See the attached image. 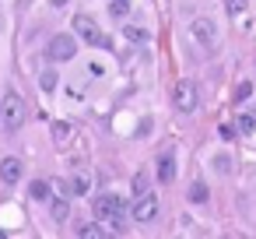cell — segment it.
<instances>
[{
  "label": "cell",
  "instance_id": "11",
  "mask_svg": "<svg viewBox=\"0 0 256 239\" xmlns=\"http://www.w3.org/2000/svg\"><path fill=\"white\" fill-rule=\"evenodd\" d=\"M78 235H81V239H106L109 232H106V225H102V221H88V225H81V228H78Z\"/></svg>",
  "mask_w": 256,
  "mask_h": 239
},
{
  "label": "cell",
  "instance_id": "23",
  "mask_svg": "<svg viewBox=\"0 0 256 239\" xmlns=\"http://www.w3.org/2000/svg\"><path fill=\"white\" fill-rule=\"evenodd\" d=\"M42 88H46V92H53V88H56V74H53V71H46V74H42Z\"/></svg>",
  "mask_w": 256,
  "mask_h": 239
},
{
  "label": "cell",
  "instance_id": "2",
  "mask_svg": "<svg viewBox=\"0 0 256 239\" xmlns=\"http://www.w3.org/2000/svg\"><path fill=\"white\" fill-rule=\"evenodd\" d=\"M25 123V102L18 92H8L4 95V106H0V127H4L8 134H18Z\"/></svg>",
  "mask_w": 256,
  "mask_h": 239
},
{
  "label": "cell",
  "instance_id": "8",
  "mask_svg": "<svg viewBox=\"0 0 256 239\" xmlns=\"http://www.w3.org/2000/svg\"><path fill=\"white\" fill-rule=\"evenodd\" d=\"M0 179H4L8 186H14L18 179H22V158H4V162H0Z\"/></svg>",
  "mask_w": 256,
  "mask_h": 239
},
{
  "label": "cell",
  "instance_id": "5",
  "mask_svg": "<svg viewBox=\"0 0 256 239\" xmlns=\"http://www.w3.org/2000/svg\"><path fill=\"white\" fill-rule=\"evenodd\" d=\"M172 102H176V109H179V113H193V109H196V102H200V95H196L193 81H176V88H172Z\"/></svg>",
  "mask_w": 256,
  "mask_h": 239
},
{
  "label": "cell",
  "instance_id": "4",
  "mask_svg": "<svg viewBox=\"0 0 256 239\" xmlns=\"http://www.w3.org/2000/svg\"><path fill=\"white\" fill-rule=\"evenodd\" d=\"M74 32H78V36H81V43H88V46H98V50H102V46H109V36H106V32H102L88 15H78V18H74Z\"/></svg>",
  "mask_w": 256,
  "mask_h": 239
},
{
  "label": "cell",
  "instance_id": "20",
  "mask_svg": "<svg viewBox=\"0 0 256 239\" xmlns=\"http://www.w3.org/2000/svg\"><path fill=\"white\" fill-rule=\"evenodd\" d=\"M140 193H148V176L144 172L134 176V197H140Z\"/></svg>",
  "mask_w": 256,
  "mask_h": 239
},
{
  "label": "cell",
  "instance_id": "7",
  "mask_svg": "<svg viewBox=\"0 0 256 239\" xmlns=\"http://www.w3.org/2000/svg\"><path fill=\"white\" fill-rule=\"evenodd\" d=\"M134 218L137 221H154L158 218V197L151 190L140 193V197H134Z\"/></svg>",
  "mask_w": 256,
  "mask_h": 239
},
{
  "label": "cell",
  "instance_id": "9",
  "mask_svg": "<svg viewBox=\"0 0 256 239\" xmlns=\"http://www.w3.org/2000/svg\"><path fill=\"white\" fill-rule=\"evenodd\" d=\"M92 190V172H78V176H70V183H67V193L70 197H84Z\"/></svg>",
  "mask_w": 256,
  "mask_h": 239
},
{
  "label": "cell",
  "instance_id": "10",
  "mask_svg": "<svg viewBox=\"0 0 256 239\" xmlns=\"http://www.w3.org/2000/svg\"><path fill=\"white\" fill-rule=\"evenodd\" d=\"M158 179H162V183H172V179H176V162H172V155H162V158H158Z\"/></svg>",
  "mask_w": 256,
  "mask_h": 239
},
{
  "label": "cell",
  "instance_id": "19",
  "mask_svg": "<svg viewBox=\"0 0 256 239\" xmlns=\"http://www.w3.org/2000/svg\"><path fill=\"white\" fill-rule=\"evenodd\" d=\"M249 95H252V81H242V85L235 88V102H246Z\"/></svg>",
  "mask_w": 256,
  "mask_h": 239
},
{
  "label": "cell",
  "instance_id": "16",
  "mask_svg": "<svg viewBox=\"0 0 256 239\" xmlns=\"http://www.w3.org/2000/svg\"><path fill=\"white\" fill-rule=\"evenodd\" d=\"M130 11V0H109V15H116V18H123Z\"/></svg>",
  "mask_w": 256,
  "mask_h": 239
},
{
  "label": "cell",
  "instance_id": "13",
  "mask_svg": "<svg viewBox=\"0 0 256 239\" xmlns=\"http://www.w3.org/2000/svg\"><path fill=\"white\" fill-rule=\"evenodd\" d=\"M50 211H53V218H56V221H67V218H70V207H67V200H64V197H53V200H50Z\"/></svg>",
  "mask_w": 256,
  "mask_h": 239
},
{
  "label": "cell",
  "instance_id": "17",
  "mask_svg": "<svg viewBox=\"0 0 256 239\" xmlns=\"http://www.w3.org/2000/svg\"><path fill=\"white\" fill-rule=\"evenodd\" d=\"M238 130H242V134H252V130H256V116L242 113V116H238Z\"/></svg>",
  "mask_w": 256,
  "mask_h": 239
},
{
  "label": "cell",
  "instance_id": "14",
  "mask_svg": "<svg viewBox=\"0 0 256 239\" xmlns=\"http://www.w3.org/2000/svg\"><path fill=\"white\" fill-rule=\"evenodd\" d=\"M53 141H56V144H70V123L56 120V123H53Z\"/></svg>",
  "mask_w": 256,
  "mask_h": 239
},
{
  "label": "cell",
  "instance_id": "22",
  "mask_svg": "<svg viewBox=\"0 0 256 239\" xmlns=\"http://www.w3.org/2000/svg\"><path fill=\"white\" fill-rule=\"evenodd\" d=\"M214 169H218V172H228V169H232V158H228V155H218V158H214Z\"/></svg>",
  "mask_w": 256,
  "mask_h": 239
},
{
  "label": "cell",
  "instance_id": "12",
  "mask_svg": "<svg viewBox=\"0 0 256 239\" xmlns=\"http://www.w3.org/2000/svg\"><path fill=\"white\" fill-rule=\"evenodd\" d=\"M186 197H190L193 204H204V200L210 197V193H207V183H204V179H196V183H190V190H186Z\"/></svg>",
  "mask_w": 256,
  "mask_h": 239
},
{
  "label": "cell",
  "instance_id": "18",
  "mask_svg": "<svg viewBox=\"0 0 256 239\" xmlns=\"http://www.w3.org/2000/svg\"><path fill=\"white\" fill-rule=\"evenodd\" d=\"M126 39H130V43H144V39H148V32H144V29H137V25H126Z\"/></svg>",
  "mask_w": 256,
  "mask_h": 239
},
{
  "label": "cell",
  "instance_id": "15",
  "mask_svg": "<svg viewBox=\"0 0 256 239\" xmlns=\"http://www.w3.org/2000/svg\"><path fill=\"white\" fill-rule=\"evenodd\" d=\"M28 193H32L36 200H50V183H46V179H36V183L28 186Z\"/></svg>",
  "mask_w": 256,
  "mask_h": 239
},
{
  "label": "cell",
  "instance_id": "21",
  "mask_svg": "<svg viewBox=\"0 0 256 239\" xmlns=\"http://www.w3.org/2000/svg\"><path fill=\"white\" fill-rule=\"evenodd\" d=\"M218 137H221V141H235V127H232V123H221V127H218Z\"/></svg>",
  "mask_w": 256,
  "mask_h": 239
},
{
  "label": "cell",
  "instance_id": "6",
  "mask_svg": "<svg viewBox=\"0 0 256 239\" xmlns=\"http://www.w3.org/2000/svg\"><path fill=\"white\" fill-rule=\"evenodd\" d=\"M74 53H78L74 36H53V39H50V60L64 64V60H74Z\"/></svg>",
  "mask_w": 256,
  "mask_h": 239
},
{
  "label": "cell",
  "instance_id": "1",
  "mask_svg": "<svg viewBox=\"0 0 256 239\" xmlns=\"http://www.w3.org/2000/svg\"><path fill=\"white\" fill-rule=\"evenodd\" d=\"M95 218H98V221H112L120 232H126V204H123L116 193L95 197Z\"/></svg>",
  "mask_w": 256,
  "mask_h": 239
},
{
  "label": "cell",
  "instance_id": "3",
  "mask_svg": "<svg viewBox=\"0 0 256 239\" xmlns=\"http://www.w3.org/2000/svg\"><path fill=\"white\" fill-rule=\"evenodd\" d=\"M190 39L200 50H214L218 46V22L214 18H193L190 22Z\"/></svg>",
  "mask_w": 256,
  "mask_h": 239
},
{
  "label": "cell",
  "instance_id": "24",
  "mask_svg": "<svg viewBox=\"0 0 256 239\" xmlns=\"http://www.w3.org/2000/svg\"><path fill=\"white\" fill-rule=\"evenodd\" d=\"M242 8H246V0H228V11L232 15H242Z\"/></svg>",
  "mask_w": 256,
  "mask_h": 239
},
{
  "label": "cell",
  "instance_id": "25",
  "mask_svg": "<svg viewBox=\"0 0 256 239\" xmlns=\"http://www.w3.org/2000/svg\"><path fill=\"white\" fill-rule=\"evenodd\" d=\"M64 4H67V0H53V8H64Z\"/></svg>",
  "mask_w": 256,
  "mask_h": 239
},
{
  "label": "cell",
  "instance_id": "26",
  "mask_svg": "<svg viewBox=\"0 0 256 239\" xmlns=\"http://www.w3.org/2000/svg\"><path fill=\"white\" fill-rule=\"evenodd\" d=\"M0 106H4V102H0Z\"/></svg>",
  "mask_w": 256,
  "mask_h": 239
}]
</instances>
